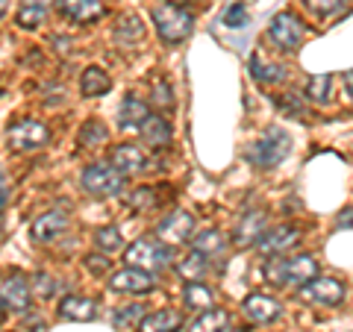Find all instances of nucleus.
<instances>
[{
    "mask_svg": "<svg viewBox=\"0 0 353 332\" xmlns=\"http://www.w3.org/2000/svg\"><path fill=\"white\" fill-rule=\"evenodd\" d=\"M318 273H321V268H318L315 256H309V253H297V256H285V259L283 256L265 259V280L277 285V289H283V285L301 289V285L312 282Z\"/></svg>",
    "mask_w": 353,
    "mask_h": 332,
    "instance_id": "nucleus-1",
    "label": "nucleus"
},
{
    "mask_svg": "<svg viewBox=\"0 0 353 332\" xmlns=\"http://www.w3.org/2000/svg\"><path fill=\"white\" fill-rule=\"evenodd\" d=\"M289 150H292V136L283 127H271L248 147V159L256 165V168L268 171V168H277V165L289 156Z\"/></svg>",
    "mask_w": 353,
    "mask_h": 332,
    "instance_id": "nucleus-2",
    "label": "nucleus"
},
{
    "mask_svg": "<svg viewBox=\"0 0 353 332\" xmlns=\"http://www.w3.org/2000/svg\"><path fill=\"white\" fill-rule=\"evenodd\" d=\"M153 27H157L159 39L165 44H180L192 36L194 30V15L189 9L176 6V3H159L153 9Z\"/></svg>",
    "mask_w": 353,
    "mask_h": 332,
    "instance_id": "nucleus-3",
    "label": "nucleus"
},
{
    "mask_svg": "<svg viewBox=\"0 0 353 332\" xmlns=\"http://www.w3.org/2000/svg\"><path fill=\"white\" fill-rule=\"evenodd\" d=\"M124 262L130 268L148 271V273H159L165 268H171V247L159 238H139L127 247Z\"/></svg>",
    "mask_w": 353,
    "mask_h": 332,
    "instance_id": "nucleus-4",
    "label": "nucleus"
},
{
    "mask_svg": "<svg viewBox=\"0 0 353 332\" xmlns=\"http://www.w3.org/2000/svg\"><path fill=\"white\" fill-rule=\"evenodd\" d=\"M80 183H83V191L92 194V197H118V194H124L127 176L121 174L118 168H112V165L94 162V165H88V168L83 171Z\"/></svg>",
    "mask_w": 353,
    "mask_h": 332,
    "instance_id": "nucleus-5",
    "label": "nucleus"
},
{
    "mask_svg": "<svg viewBox=\"0 0 353 332\" xmlns=\"http://www.w3.org/2000/svg\"><path fill=\"white\" fill-rule=\"evenodd\" d=\"M6 141H9V147L18 153H32V150H41L50 141V129H48V124H41L36 118H21L9 127Z\"/></svg>",
    "mask_w": 353,
    "mask_h": 332,
    "instance_id": "nucleus-6",
    "label": "nucleus"
},
{
    "mask_svg": "<svg viewBox=\"0 0 353 332\" xmlns=\"http://www.w3.org/2000/svg\"><path fill=\"white\" fill-rule=\"evenodd\" d=\"M297 297H301L306 306H339L345 300V282L318 273L312 282H306L297 289Z\"/></svg>",
    "mask_w": 353,
    "mask_h": 332,
    "instance_id": "nucleus-7",
    "label": "nucleus"
},
{
    "mask_svg": "<svg viewBox=\"0 0 353 332\" xmlns=\"http://www.w3.org/2000/svg\"><path fill=\"white\" fill-rule=\"evenodd\" d=\"M268 36L280 50H297L301 48V41H303V36H306V27L294 12H277L271 18Z\"/></svg>",
    "mask_w": 353,
    "mask_h": 332,
    "instance_id": "nucleus-8",
    "label": "nucleus"
},
{
    "mask_svg": "<svg viewBox=\"0 0 353 332\" xmlns=\"http://www.w3.org/2000/svg\"><path fill=\"white\" fill-rule=\"evenodd\" d=\"M157 238L165 241L168 247H180V245H189L194 238V218L189 212H183V209H176V212H168L159 227H157Z\"/></svg>",
    "mask_w": 353,
    "mask_h": 332,
    "instance_id": "nucleus-9",
    "label": "nucleus"
},
{
    "mask_svg": "<svg viewBox=\"0 0 353 332\" xmlns=\"http://www.w3.org/2000/svg\"><path fill=\"white\" fill-rule=\"evenodd\" d=\"M268 215L262 212V209H250V212H245L239 218V224L233 229V245L239 250H245V247H256L262 236L268 232Z\"/></svg>",
    "mask_w": 353,
    "mask_h": 332,
    "instance_id": "nucleus-10",
    "label": "nucleus"
},
{
    "mask_svg": "<svg viewBox=\"0 0 353 332\" xmlns=\"http://www.w3.org/2000/svg\"><path fill=\"white\" fill-rule=\"evenodd\" d=\"M157 289V282H153V273L148 271H139V268H121L109 276V291L115 294H148Z\"/></svg>",
    "mask_w": 353,
    "mask_h": 332,
    "instance_id": "nucleus-11",
    "label": "nucleus"
},
{
    "mask_svg": "<svg viewBox=\"0 0 353 332\" xmlns=\"http://www.w3.org/2000/svg\"><path fill=\"white\" fill-rule=\"evenodd\" d=\"M297 241H301V229L292 227V224H277V227H268V232L262 236L259 241V250L265 256H283V253H289Z\"/></svg>",
    "mask_w": 353,
    "mask_h": 332,
    "instance_id": "nucleus-12",
    "label": "nucleus"
},
{
    "mask_svg": "<svg viewBox=\"0 0 353 332\" xmlns=\"http://www.w3.org/2000/svg\"><path fill=\"white\" fill-rule=\"evenodd\" d=\"M0 297H3L6 309H12V312H27L30 300H32V289H30L27 276L21 271H12L3 282H0Z\"/></svg>",
    "mask_w": 353,
    "mask_h": 332,
    "instance_id": "nucleus-13",
    "label": "nucleus"
},
{
    "mask_svg": "<svg viewBox=\"0 0 353 332\" xmlns=\"http://www.w3.org/2000/svg\"><path fill=\"white\" fill-rule=\"evenodd\" d=\"M65 229H68V212H62V209H50V212H44V215H39L36 220H32L30 236H32L36 245H48V241L59 238Z\"/></svg>",
    "mask_w": 353,
    "mask_h": 332,
    "instance_id": "nucleus-14",
    "label": "nucleus"
},
{
    "mask_svg": "<svg viewBox=\"0 0 353 332\" xmlns=\"http://www.w3.org/2000/svg\"><path fill=\"white\" fill-rule=\"evenodd\" d=\"M241 312H245L248 320H253V324H274V320L283 315V306L277 297H271V294H250V297H245V303H241Z\"/></svg>",
    "mask_w": 353,
    "mask_h": 332,
    "instance_id": "nucleus-15",
    "label": "nucleus"
},
{
    "mask_svg": "<svg viewBox=\"0 0 353 332\" xmlns=\"http://www.w3.org/2000/svg\"><path fill=\"white\" fill-rule=\"evenodd\" d=\"M109 165L112 168H118L124 176H132V174H141V171H148V156L141 153L139 145H118L112 147V153H109Z\"/></svg>",
    "mask_w": 353,
    "mask_h": 332,
    "instance_id": "nucleus-16",
    "label": "nucleus"
},
{
    "mask_svg": "<svg viewBox=\"0 0 353 332\" xmlns=\"http://www.w3.org/2000/svg\"><path fill=\"white\" fill-rule=\"evenodd\" d=\"M57 315L62 320H77V324H88V320L97 318V306L92 297H83V294H65L59 306H57Z\"/></svg>",
    "mask_w": 353,
    "mask_h": 332,
    "instance_id": "nucleus-17",
    "label": "nucleus"
},
{
    "mask_svg": "<svg viewBox=\"0 0 353 332\" xmlns=\"http://www.w3.org/2000/svg\"><path fill=\"white\" fill-rule=\"evenodd\" d=\"M59 9L77 24H94L106 15V6L103 0H57Z\"/></svg>",
    "mask_w": 353,
    "mask_h": 332,
    "instance_id": "nucleus-18",
    "label": "nucleus"
},
{
    "mask_svg": "<svg viewBox=\"0 0 353 332\" xmlns=\"http://www.w3.org/2000/svg\"><path fill=\"white\" fill-rule=\"evenodd\" d=\"M141 141H145L148 147H153V150H165L171 145V138H174V129H171V124H168V118H162V115H148V121L141 124Z\"/></svg>",
    "mask_w": 353,
    "mask_h": 332,
    "instance_id": "nucleus-19",
    "label": "nucleus"
},
{
    "mask_svg": "<svg viewBox=\"0 0 353 332\" xmlns=\"http://www.w3.org/2000/svg\"><path fill=\"white\" fill-rule=\"evenodd\" d=\"M150 106L136 94H127L118 106V127L121 129H141V124L148 121Z\"/></svg>",
    "mask_w": 353,
    "mask_h": 332,
    "instance_id": "nucleus-20",
    "label": "nucleus"
},
{
    "mask_svg": "<svg viewBox=\"0 0 353 332\" xmlns=\"http://www.w3.org/2000/svg\"><path fill=\"white\" fill-rule=\"evenodd\" d=\"M183 329V312L176 309H159L153 315H145L139 324V332H180Z\"/></svg>",
    "mask_w": 353,
    "mask_h": 332,
    "instance_id": "nucleus-21",
    "label": "nucleus"
},
{
    "mask_svg": "<svg viewBox=\"0 0 353 332\" xmlns=\"http://www.w3.org/2000/svg\"><path fill=\"white\" fill-rule=\"evenodd\" d=\"M50 6H53V0H24L18 9V27L21 30H39L44 21H48V12H50Z\"/></svg>",
    "mask_w": 353,
    "mask_h": 332,
    "instance_id": "nucleus-22",
    "label": "nucleus"
},
{
    "mask_svg": "<svg viewBox=\"0 0 353 332\" xmlns=\"http://www.w3.org/2000/svg\"><path fill=\"white\" fill-rule=\"evenodd\" d=\"M109 88H112V76H109V71L97 68V65L83 71V76H80V94L83 97H101V94L109 92Z\"/></svg>",
    "mask_w": 353,
    "mask_h": 332,
    "instance_id": "nucleus-23",
    "label": "nucleus"
},
{
    "mask_svg": "<svg viewBox=\"0 0 353 332\" xmlns=\"http://www.w3.org/2000/svg\"><path fill=\"white\" fill-rule=\"evenodd\" d=\"M209 256H203L201 250H192L185 259H180V264H176V273L183 276L185 282H203V276L209 273Z\"/></svg>",
    "mask_w": 353,
    "mask_h": 332,
    "instance_id": "nucleus-24",
    "label": "nucleus"
},
{
    "mask_svg": "<svg viewBox=\"0 0 353 332\" xmlns=\"http://www.w3.org/2000/svg\"><path fill=\"white\" fill-rule=\"evenodd\" d=\"M145 39V24L139 21V15H124L115 24V41L121 48H136Z\"/></svg>",
    "mask_w": 353,
    "mask_h": 332,
    "instance_id": "nucleus-25",
    "label": "nucleus"
},
{
    "mask_svg": "<svg viewBox=\"0 0 353 332\" xmlns=\"http://www.w3.org/2000/svg\"><path fill=\"white\" fill-rule=\"evenodd\" d=\"M227 324H230L227 309H203L189 324V332H224Z\"/></svg>",
    "mask_w": 353,
    "mask_h": 332,
    "instance_id": "nucleus-26",
    "label": "nucleus"
},
{
    "mask_svg": "<svg viewBox=\"0 0 353 332\" xmlns=\"http://www.w3.org/2000/svg\"><path fill=\"white\" fill-rule=\"evenodd\" d=\"M250 74H253V80L262 83V85H277L285 76L280 65L277 62H265L262 53H253L250 56Z\"/></svg>",
    "mask_w": 353,
    "mask_h": 332,
    "instance_id": "nucleus-27",
    "label": "nucleus"
},
{
    "mask_svg": "<svg viewBox=\"0 0 353 332\" xmlns=\"http://www.w3.org/2000/svg\"><path fill=\"white\" fill-rule=\"evenodd\" d=\"M77 141H80V147H101L109 141V129L101 118H88L77 132Z\"/></svg>",
    "mask_w": 353,
    "mask_h": 332,
    "instance_id": "nucleus-28",
    "label": "nucleus"
},
{
    "mask_svg": "<svg viewBox=\"0 0 353 332\" xmlns=\"http://www.w3.org/2000/svg\"><path fill=\"white\" fill-rule=\"evenodd\" d=\"M183 306L192 309V312L212 309V291H209L203 282H185V289H183Z\"/></svg>",
    "mask_w": 353,
    "mask_h": 332,
    "instance_id": "nucleus-29",
    "label": "nucleus"
},
{
    "mask_svg": "<svg viewBox=\"0 0 353 332\" xmlns=\"http://www.w3.org/2000/svg\"><path fill=\"white\" fill-rule=\"evenodd\" d=\"M192 245H194V250H201L203 256H218V253H224V247H227V236L221 229H203L201 236H194L192 238Z\"/></svg>",
    "mask_w": 353,
    "mask_h": 332,
    "instance_id": "nucleus-30",
    "label": "nucleus"
},
{
    "mask_svg": "<svg viewBox=\"0 0 353 332\" xmlns=\"http://www.w3.org/2000/svg\"><path fill=\"white\" fill-rule=\"evenodd\" d=\"M330 94H333V76H330V74L309 76V83H306V101L324 106L330 101Z\"/></svg>",
    "mask_w": 353,
    "mask_h": 332,
    "instance_id": "nucleus-31",
    "label": "nucleus"
},
{
    "mask_svg": "<svg viewBox=\"0 0 353 332\" xmlns=\"http://www.w3.org/2000/svg\"><path fill=\"white\" fill-rule=\"evenodd\" d=\"M145 303H130V306H118L115 315H112V324L115 329H132L141 324V318H145Z\"/></svg>",
    "mask_w": 353,
    "mask_h": 332,
    "instance_id": "nucleus-32",
    "label": "nucleus"
},
{
    "mask_svg": "<svg viewBox=\"0 0 353 332\" xmlns=\"http://www.w3.org/2000/svg\"><path fill=\"white\" fill-rule=\"evenodd\" d=\"M157 203H159L157 200V188H150V185H141L127 197V206L136 209V212H150Z\"/></svg>",
    "mask_w": 353,
    "mask_h": 332,
    "instance_id": "nucleus-33",
    "label": "nucleus"
},
{
    "mask_svg": "<svg viewBox=\"0 0 353 332\" xmlns=\"http://www.w3.org/2000/svg\"><path fill=\"white\" fill-rule=\"evenodd\" d=\"M121 245H124V241H121V232H118V227H101L94 232V247L101 250V253H115Z\"/></svg>",
    "mask_w": 353,
    "mask_h": 332,
    "instance_id": "nucleus-34",
    "label": "nucleus"
},
{
    "mask_svg": "<svg viewBox=\"0 0 353 332\" xmlns=\"http://www.w3.org/2000/svg\"><path fill=\"white\" fill-rule=\"evenodd\" d=\"M248 3H233V6H227L224 9V15H221V24L230 27V30H239V27H245L248 24Z\"/></svg>",
    "mask_w": 353,
    "mask_h": 332,
    "instance_id": "nucleus-35",
    "label": "nucleus"
},
{
    "mask_svg": "<svg viewBox=\"0 0 353 332\" xmlns=\"http://www.w3.org/2000/svg\"><path fill=\"white\" fill-rule=\"evenodd\" d=\"M150 101H153V106H159V109H165V112H171L174 109V92H171V85L165 83V80H157L153 83V88H150Z\"/></svg>",
    "mask_w": 353,
    "mask_h": 332,
    "instance_id": "nucleus-36",
    "label": "nucleus"
},
{
    "mask_svg": "<svg viewBox=\"0 0 353 332\" xmlns=\"http://www.w3.org/2000/svg\"><path fill=\"white\" fill-rule=\"evenodd\" d=\"M277 106H280V112H285V115H297V118H306V106H303V101L301 97H294V94H283L280 101H277Z\"/></svg>",
    "mask_w": 353,
    "mask_h": 332,
    "instance_id": "nucleus-37",
    "label": "nucleus"
},
{
    "mask_svg": "<svg viewBox=\"0 0 353 332\" xmlns=\"http://www.w3.org/2000/svg\"><path fill=\"white\" fill-rule=\"evenodd\" d=\"M36 285V294L39 297H53V291H57V282H53V276H48V273H36V280H32Z\"/></svg>",
    "mask_w": 353,
    "mask_h": 332,
    "instance_id": "nucleus-38",
    "label": "nucleus"
},
{
    "mask_svg": "<svg viewBox=\"0 0 353 332\" xmlns=\"http://www.w3.org/2000/svg\"><path fill=\"white\" fill-rule=\"evenodd\" d=\"M85 264H88V271H92V273L103 276V273L109 271V264H112V262L106 259V253H92V256H85Z\"/></svg>",
    "mask_w": 353,
    "mask_h": 332,
    "instance_id": "nucleus-39",
    "label": "nucleus"
},
{
    "mask_svg": "<svg viewBox=\"0 0 353 332\" xmlns=\"http://www.w3.org/2000/svg\"><path fill=\"white\" fill-rule=\"evenodd\" d=\"M306 6L312 9V12H318V15H330V12H336V9L341 6V0H306Z\"/></svg>",
    "mask_w": 353,
    "mask_h": 332,
    "instance_id": "nucleus-40",
    "label": "nucleus"
},
{
    "mask_svg": "<svg viewBox=\"0 0 353 332\" xmlns=\"http://www.w3.org/2000/svg\"><path fill=\"white\" fill-rule=\"evenodd\" d=\"M336 227H353V209H345V215L336 218Z\"/></svg>",
    "mask_w": 353,
    "mask_h": 332,
    "instance_id": "nucleus-41",
    "label": "nucleus"
},
{
    "mask_svg": "<svg viewBox=\"0 0 353 332\" xmlns=\"http://www.w3.org/2000/svg\"><path fill=\"white\" fill-rule=\"evenodd\" d=\"M341 83H345V92H347V97L353 101V71H345V76H341Z\"/></svg>",
    "mask_w": 353,
    "mask_h": 332,
    "instance_id": "nucleus-42",
    "label": "nucleus"
},
{
    "mask_svg": "<svg viewBox=\"0 0 353 332\" xmlns=\"http://www.w3.org/2000/svg\"><path fill=\"white\" fill-rule=\"evenodd\" d=\"M3 206H6V191H3V185H0V212H3Z\"/></svg>",
    "mask_w": 353,
    "mask_h": 332,
    "instance_id": "nucleus-43",
    "label": "nucleus"
},
{
    "mask_svg": "<svg viewBox=\"0 0 353 332\" xmlns=\"http://www.w3.org/2000/svg\"><path fill=\"white\" fill-rule=\"evenodd\" d=\"M6 9H9V0H0V18L6 15Z\"/></svg>",
    "mask_w": 353,
    "mask_h": 332,
    "instance_id": "nucleus-44",
    "label": "nucleus"
},
{
    "mask_svg": "<svg viewBox=\"0 0 353 332\" xmlns=\"http://www.w3.org/2000/svg\"><path fill=\"white\" fill-rule=\"evenodd\" d=\"M165 3H176V6H183V3H194V0H165Z\"/></svg>",
    "mask_w": 353,
    "mask_h": 332,
    "instance_id": "nucleus-45",
    "label": "nucleus"
},
{
    "mask_svg": "<svg viewBox=\"0 0 353 332\" xmlns=\"http://www.w3.org/2000/svg\"><path fill=\"white\" fill-rule=\"evenodd\" d=\"M3 312H6V303H3V297H0V320H3Z\"/></svg>",
    "mask_w": 353,
    "mask_h": 332,
    "instance_id": "nucleus-46",
    "label": "nucleus"
},
{
    "mask_svg": "<svg viewBox=\"0 0 353 332\" xmlns=\"http://www.w3.org/2000/svg\"><path fill=\"white\" fill-rule=\"evenodd\" d=\"M224 332H248V329H241V326H236V329H224Z\"/></svg>",
    "mask_w": 353,
    "mask_h": 332,
    "instance_id": "nucleus-47",
    "label": "nucleus"
}]
</instances>
